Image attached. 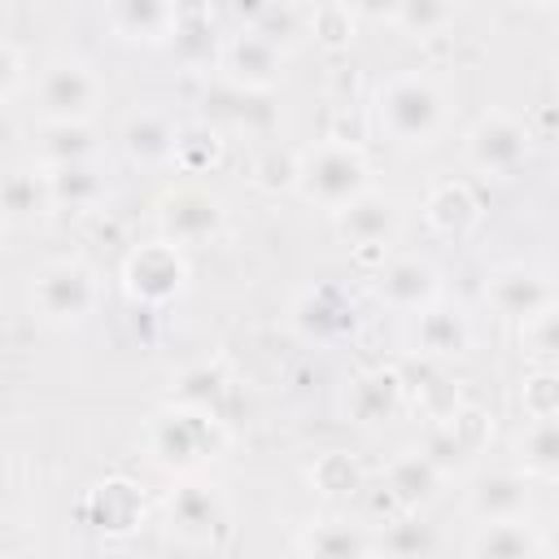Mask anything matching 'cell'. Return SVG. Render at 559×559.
I'll return each instance as SVG.
<instances>
[{
  "instance_id": "6da1fadb",
  "label": "cell",
  "mask_w": 559,
  "mask_h": 559,
  "mask_svg": "<svg viewBox=\"0 0 559 559\" xmlns=\"http://www.w3.org/2000/svg\"><path fill=\"white\" fill-rule=\"evenodd\" d=\"M227 445V428L218 419V411H201V406H179L170 402L166 411L153 415L148 424V454L157 467L188 476L201 463L218 459Z\"/></svg>"
},
{
  "instance_id": "7a4b0ae2",
  "label": "cell",
  "mask_w": 559,
  "mask_h": 559,
  "mask_svg": "<svg viewBox=\"0 0 559 559\" xmlns=\"http://www.w3.org/2000/svg\"><path fill=\"white\" fill-rule=\"evenodd\" d=\"M371 188V166L358 144L349 140H319L297 153V192L301 201L336 214L358 192Z\"/></svg>"
},
{
  "instance_id": "3957f363",
  "label": "cell",
  "mask_w": 559,
  "mask_h": 559,
  "mask_svg": "<svg viewBox=\"0 0 559 559\" xmlns=\"http://www.w3.org/2000/svg\"><path fill=\"white\" fill-rule=\"evenodd\" d=\"M376 127L397 144H428L445 122V96L428 74H393L371 100Z\"/></svg>"
},
{
  "instance_id": "277c9868",
  "label": "cell",
  "mask_w": 559,
  "mask_h": 559,
  "mask_svg": "<svg viewBox=\"0 0 559 559\" xmlns=\"http://www.w3.org/2000/svg\"><path fill=\"white\" fill-rule=\"evenodd\" d=\"M31 306L44 323L74 328L100 306V275L87 262L61 258L31 275Z\"/></svg>"
},
{
  "instance_id": "5b68a950",
  "label": "cell",
  "mask_w": 559,
  "mask_h": 559,
  "mask_svg": "<svg viewBox=\"0 0 559 559\" xmlns=\"http://www.w3.org/2000/svg\"><path fill=\"white\" fill-rule=\"evenodd\" d=\"M31 100L39 122H87L100 100V74L87 61H52L31 79Z\"/></svg>"
},
{
  "instance_id": "8992f818",
  "label": "cell",
  "mask_w": 559,
  "mask_h": 559,
  "mask_svg": "<svg viewBox=\"0 0 559 559\" xmlns=\"http://www.w3.org/2000/svg\"><path fill=\"white\" fill-rule=\"evenodd\" d=\"M122 288L135 306L144 310H157L166 301H175L183 288H188V258H183V245L157 236L148 245H135L122 262Z\"/></svg>"
},
{
  "instance_id": "52a82bcc",
  "label": "cell",
  "mask_w": 559,
  "mask_h": 559,
  "mask_svg": "<svg viewBox=\"0 0 559 559\" xmlns=\"http://www.w3.org/2000/svg\"><path fill=\"white\" fill-rule=\"evenodd\" d=\"M528 148H533V135L528 127L507 114V109H489L472 122L467 140H463V153H467V166L480 170V175H515L524 162H528Z\"/></svg>"
},
{
  "instance_id": "ba28073f",
  "label": "cell",
  "mask_w": 559,
  "mask_h": 559,
  "mask_svg": "<svg viewBox=\"0 0 559 559\" xmlns=\"http://www.w3.org/2000/svg\"><path fill=\"white\" fill-rule=\"evenodd\" d=\"M288 323H293V332H297L301 341H310V345H332V341H341V336H349V332L358 328V306H354L349 288L323 280V284L297 293V301H293V310H288Z\"/></svg>"
},
{
  "instance_id": "9c48e42d",
  "label": "cell",
  "mask_w": 559,
  "mask_h": 559,
  "mask_svg": "<svg viewBox=\"0 0 559 559\" xmlns=\"http://www.w3.org/2000/svg\"><path fill=\"white\" fill-rule=\"evenodd\" d=\"M227 227V210L214 192L205 188H170L162 201H157V231L175 245H205L214 240L218 231Z\"/></svg>"
},
{
  "instance_id": "30bf717a",
  "label": "cell",
  "mask_w": 559,
  "mask_h": 559,
  "mask_svg": "<svg viewBox=\"0 0 559 559\" xmlns=\"http://www.w3.org/2000/svg\"><path fill=\"white\" fill-rule=\"evenodd\" d=\"M218 70L223 79L253 87V92H271L284 74V44H275L271 35H262L258 26L245 35H231L218 52Z\"/></svg>"
},
{
  "instance_id": "8fae6325",
  "label": "cell",
  "mask_w": 559,
  "mask_h": 559,
  "mask_svg": "<svg viewBox=\"0 0 559 559\" xmlns=\"http://www.w3.org/2000/svg\"><path fill=\"white\" fill-rule=\"evenodd\" d=\"M166 520H170V533H179L183 542L201 546V542H214V533L227 524V507H223V493L205 480H179L166 498Z\"/></svg>"
},
{
  "instance_id": "7c38bea8",
  "label": "cell",
  "mask_w": 559,
  "mask_h": 559,
  "mask_svg": "<svg viewBox=\"0 0 559 559\" xmlns=\"http://www.w3.org/2000/svg\"><path fill=\"white\" fill-rule=\"evenodd\" d=\"M376 297L389 306V310H402V314H415L424 310L428 301L441 297V275L428 258H415V253H402V258H389L380 271H376Z\"/></svg>"
},
{
  "instance_id": "4fadbf2b",
  "label": "cell",
  "mask_w": 559,
  "mask_h": 559,
  "mask_svg": "<svg viewBox=\"0 0 559 559\" xmlns=\"http://www.w3.org/2000/svg\"><path fill=\"white\" fill-rule=\"evenodd\" d=\"M332 218H336V231L349 245H358V249H384L397 236V227H402V205H397V197L367 188L349 205H341Z\"/></svg>"
},
{
  "instance_id": "5bb4252c",
  "label": "cell",
  "mask_w": 559,
  "mask_h": 559,
  "mask_svg": "<svg viewBox=\"0 0 559 559\" xmlns=\"http://www.w3.org/2000/svg\"><path fill=\"white\" fill-rule=\"evenodd\" d=\"M402 402H406V380L393 367H367V371L349 376L345 397H341L345 415L354 424H362V428H376V424L397 419Z\"/></svg>"
},
{
  "instance_id": "9a60e30c",
  "label": "cell",
  "mask_w": 559,
  "mask_h": 559,
  "mask_svg": "<svg viewBox=\"0 0 559 559\" xmlns=\"http://www.w3.org/2000/svg\"><path fill=\"white\" fill-rule=\"evenodd\" d=\"M411 345L419 358H459L472 349V319L463 314V306H450L437 297L424 310H415Z\"/></svg>"
},
{
  "instance_id": "2e32d148",
  "label": "cell",
  "mask_w": 559,
  "mask_h": 559,
  "mask_svg": "<svg viewBox=\"0 0 559 559\" xmlns=\"http://www.w3.org/2000/svg\"><path fill=\"white\" fill-rule=\"evenodd\" d=\"M79 515H83V524H92L96 533L118 537V533L140 528V520H144V493H140V485L127 480V476H105L100 485L87 489Z\"/></svg>"
},
{
  "instance_id": "e0dca14e",
  "label": "cell",
  "mask_w": 559,
  "mask_h": 559,
  "mask_svg": "<svg viewBox=\"0 0 559 559\" xmlns=\"http://www.w3.org/2000/svg\"><path fill=\"white\" fill-rule=\"evenodd\" d=\"M485 301H489L498 314L524 323V319H533L537 310H546V306L555 301V288H550V280H546L542 271L511 262V266H498V271L489 275V284H485Z\"/></svg>"
},
{
  "instance_id": "ac0fdd59",
  "label": "cell",
  "mask_w": 559,
  "mask_h": 559,
  "mask_svg": "<svg viewBox=\"0 0 559 559\" xmlns=\"http://www.w3.org/2000/svg\"><path fill=\"white\" fill-rule=\"evenodd\" d=\"M179 13V0H105V22L127 44H166Z\"/></svg>"
},
{
  "instance_id": "d6986e66",
  "label": "cell",
  "mask_w": 559,
  "mask_h": 559,
  "mask_svg": "<svg viewBox=\"0 0 559 559\" xmlns=\"http://www.w3.org/2000/svg\"><path fill=\"white\" fill-rule=\"evenodd\" d=\"M424 223L441 240H467L480 223V201H476L472 183H463V179L432 183L424 197Z\"/></svg>"
},
{
  "instance_id": "ffe728a7",
  "label": "cell",
  "mask_w": 559,
  "mask_h": 559,
  "mask_svg": "<svg viewBox=\"0 0 559 559\" xmlns=\"http://www.w3.org/2000/svg\"><path fill=\"white\" fill-rule=\"evenodd\" d=\"M441 480H445V467H441L424 445L402 450V454L384 467V485H389L393 502H397V507H406V511L428 507V502L441 493Z\"/></svg>"
},
{
  "instance_id": "44dd1931",
  "label": "cell",
  "mask_w": 559,
  "mask_h": 559,
  "mask_svg": "<svg viewBox=\"0 0 559 559\" xmlns=\"http://www.w3.org/2000/svg\"><path fill=\"white\" fill-rule=\"evenodd\" d=\"M122 153L140 166H175V144H179V127L170 122V114L162 109H135L122 131Z\"/></svg>"
},
{
  "instance_id": "7402d4cb",
  "label": "cell",
  "mask_w": 559,
  "mask_h": 559,
  "mask_svg": "<svg viewBox=\"0 0 559 559\" xmlns=\"http://www.w3.org/2000/svg\"><path fill=\"white\" fill-rule=\"evenodd\" d=\"M528 476L524 472H485L467 489V511L489 524V520H520L528 515Z\"/></svg>"
},
{
  "instance_id": "603a6c76",
  "label": "cell",
  "mask_w": 559,
  "mask_h": 559,
  "mask_svg": "<svg viewBox=\"0 0 559 559\" xmlns=\"http://www.w3.org/2000/svg\"><path fill=\"white\" fill-rule=\"evenodd\" d=\"M297 555H314V559H349V555H376V537L362 524H345V520H319L306 524L293 542Z\"/></svg>"
},
{
  "instance_id": "cb8c5ba5",
  "label": "cell",
  "mask_w": 559,
  "mask_h": 559,
  "mask_svg": "<svg viewBox=\"0 0 559 559\" xmlns=\"http://www.w3.org/2000/svg\"><path fill=\"white\" fill-rule=\"evenodd\" d=\"M48 188H52V205L57 210H96L109 192L96 157L92 162H66V166H44Z\"/></svg>"
},
{
  "instance_id": "d4e9b609",
  "label": "cell",
  "mask_w": 559,
  "mask_h": 559,
  "mask_svg": "<svg viewBox=\"0 0 559 559\" xmlns=\"http://www.w3.org/2000/svg\"><path fill=\"white\" fill-rule=\"evenodd\" d=\"M227 393H231V371H227V362H223V358L188 362V367L170 380V402H179V406L218 411Z\"/></svg>"
},
{
  "instance_id": "484cf974",
  "label": "cell",
  "mask_w": 559,
  "mask_h": 559,
  "mask_svg": "<svg viewBox=\"0 0 559 559\" xmlns=\"http://www.w3.org/2000/svg\"><path fill=\"white\" fill-rule=\"evenodd\" d=\"M472 555H489V559H533V555H546V542L542 533L520 515V520H489L480 524V533L467 542Z\"/></svg>"
},
{
  "instance_id": "4316f807",
  "label": "cell",
  "mask_w": 559,
  "mask_h": 559,
  "mask_svg": "<svg viewBox=\"0 0 559 559\" xmlns=\"http://www.w3.org/2000/svg\"><path fill=\"white\" fill-rule=\"evenodd\" d=\"M100 148L92 122H39L35 131V162L39 166H66V162H92Z\"/></svg>"
},
{
  "instance_id": "83f0119b",
  "label": "cell",
  "mask_w": 559,
  "mask_h": 559,
  "mask_svg": "<svg viewBox=\"0 0 559 559\" xmlns=\"http://www.w3.org/2000/svg\"><path fill=\"white\" fill-rule=\"evenodd\" d=\"M515 459L524 476L537 480H559V415L528 419L515 437Z\"/></svg>"
},
{
  "instance_id": "f1b7e54d",
  "label": "cell",
  "mask_w": 559,
  "mask_h": 559,
  "mask_svg": "<svg viewBox=\"0 0 559 559\" xmlns=\"http://www.w3.org/2000/svg\"><path fill=\"white\" fill-rule=\"evenodd\" d=\"M52 205V188H48V175L44 166L39 170H13L4 179V218L17 227V223H35L44 218Z\"/></svg>"
},
{
  "instance_id": "f546056e",
  "label": "cell",
  "mask_w": 559,
  "mask_h": 559,
  "mask_svg": "<svg viewBox=\"0 0 559 559\" xmlns=\"http://www.w3.org/2000/svg\"><path fill=\"white\" fill-rule=\"evenodd\" d=\"M223 162V131L214 122H188L179 127V144H175V166L188 170V175H201L210 166Z\"/></svg>"
},
{
  "instance_id": "4dcf8cb0",
  "label": "cell",
  "mask_w": 559,
  "mask_h": 559,
  "mask_svg": "<svg viewBox=\"0 0 559 559\" xmlns=\"http://www.w3.org/2000/svg\"><path fill=\"white\" fill-rule=\"evenodd\" d=\"M310 485L323 493V498H354L362 489V467L354 454L345 450H323L314 463H310Z\"/></svg>"
},
{
  "instance_id": "1f68e13d",
  "label": "cell",
  "mask_w": 559,
  "mask_h": 559,
  "mask_svg": "<svg viewBox=\"0 0 559 559\" xmlns=\"http://www.w3.org/2000/svg\"><path fill=\"white\" fill-rule=\"evenodd\" d=\"M354 26H358V17H354V9H349L345 0H323V4H314V13L306 17V35H310L323 52H345V48L354 44Z\"/></svg>"
},
{
  "instance_id": "d6a6232c",
  "label": "cell",
  "mask_w": 559,
  "mask_h": 559,
  "mask_svg": "<svg viewBox=\"0 0 559 559\" xmlns=\"http://www.w3.org/2000/svg\"><path fill=\"white\" fill-rule=\"evenodd\" d=\"M520 341H524V349H528V358L537 367H555L559 371V301H550L546 310L524 319L520 323Z\"/></svg>"
},
{
  "instance_id": "836d02e7",
  "label": "cell",
  "mask_w": 559,
  "mask_h": 559,
  "mask_svg": "<svg viewBox=\"0 0 559 559\" xmlns=\"http://www.w3.org/2000/svg\"><path fill=\"white\" fill-rule=\"evenodd\" d=\"M454 22V0H402L393 26L411 39H432Z\"/></svg>"
},
{
  "instance_id": "e575fe53",
  "label": "cell",
  "mask_w": 559,
  "mask_h": 559,
  "mask_svg": "<svg viewBox=\"0 0 559 559\" xmlns=\"http://www.w3.org/2000/svg\"><path fill=\"white\" fill-rule=\"evenodd\" d=\"M166 44H175L179 61H188V66H205L210 57L223 52V48H214V26H210V17H201V13H179L175 35H170Z\"/></svg>"
},
{
  "instance_id": "d590c367",
  "label": "cell",
  "mask_w": 559,
  "mask_h": 559,
  "mask_svg": "<svg viewBox=\"0 0 559 559\" xmlns=\"http://www.w3.org/2000/svg\"><path fill=\"white\" fill-rule=\"evenodd\" d=\"M524 419H546V415H559V371L555 367H537L533 376L520 380V393H515Z\"/></svg>"
},
{
  "instance_id": "8d00e7d4",
  "label": "cell",
  "mask_w": 559,
  "mask_h": 559,
  "mask_svg": "<svg viewBox=\"0 0 559 559\" xmlns=\"http://www.w3.org/2000/svg\"><path fill=\"white\" fill-rule=\"evenodd\" d=\"M376 546H380L384 555H432V550H441V537H437L432 524L402 520V524H389V528L376 537Z\"/></svg>"
},
{
  "instance_id": "74e56055",
  "label": "cell",
  "mask_w": 559,
  "mask_h": 559,
  "mask_svg": "<svg viewBox=\"0 0 559 559\" xmlns=\"http://www.w3.org/2000/svg\"><path fill=\"white\" fill-rule=\"evenodd\" d=\"M253 179L262 188H297V153H288L280 144H266L253 162Z\"/></svg>"
},
{
  "instance_id": "f35d334b",
  "label": "cell",
  "mask_w": 559,
  "mask_h": 559,
  "mask_svg": "<svg viewBox=\"0 0 559 559\" xmlns=\"http://www.w3.org/2000/svg\"><path fill=\"white\" fill-rule=\"evenodd\" d=\"M26 83V61H22V48L17 44H4L0 48V96L13 100Z\"/></svg>"
},
{
  "instance_id": "ab89813d",
  "label": "cell",
  "mask_w": 559,
  "mask_h": 559,
  "mask_svg": "<svg viewBox=\"0 0 559 559\" xmlns=\"http://www.w3.org/2000/svg\"><path fill=\"white\" fill-rule=\"evenodd\" d=\"M345 4L354 9L358 22H393L402 9V0H345Z\"/></svg>"
},
{
  "instance_id": "60d3db41",
  "label": "cell",
  "mask_w": 559,
  "mask_h": 559,
  "mask_svg": "<svg viewBox=\"0 0 559 559\" xmlns=\"http://www.w3.org/2000/svg\"><path fill=\"white\" fill-rule=\"evenodd\" d=\"M542 542H546V555H559V524H550V528L542 533Z\"/></svg>"
},
{
  "instance_id": "b9f144b4",
  "label": "cell",
  "mask_w": 559,
  "mask_h": 559,
  "mask_svg": "<svg viewBox=\"0 0 559 559\" xmlns=\"http://www.w3.org/2000/svg\"><path fill=\"white\" fill-rule=\"evenodd\" d=\"M236 9H240V13H253V17H258V13L266 9V0H236Z\"/></svg>"
},
{
  "instance_id": "7bdbcfd3",
  "label": "cell",
  "mask_w": 559,
  "mask_h": 559,
  "mask_svg": "<svg viewBox=\"0 0 559 559\" xmlns=\"http://www.w3.org/2000/svg\"><path fill=\"white\" fill-rule=\"evenodd\" d=\"M533 9H559V0H528Z\"/></svg>"
}]
</instances>
